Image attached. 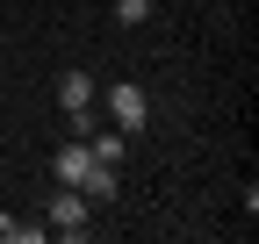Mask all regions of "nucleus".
Listing matches in <instances>:
<instances>
[{
  "mask_svg": "<svg viewBox=\"0 0 259 244\" xmlns=\"http://www.w3.org/2000/svg\"><path fill=\"white\" fill-rule=\"evenodd\" d=\"M115 187H122V165H101V158H94L87 179H79V194H87V201H115Z\"/></svg>",
  "mask_w": 259,
  "mask_h": 244,
  "instance_id": "20e7f679",
  "label": "nucleus"
},
{
  "mask_svg": "<svg viewBox=\"0 0 259 244\" xmlns=\"http://www.w3.org/2000/svg\"><path fill=\"white\" fill-rule=\"evenodd\" d=\"M36 237H51L44 223H15V216H0V244H36Z\"/></svg>",
  "mask_w": 259,
  "mask_h": 244,
  "instance_id": "39448f33",
  "label": "nucleus"
},
{
  "mask_svg": "<svg viewBox=\"0 0 259 244\" xmlns=\"http://www.w3.org/2000/svg\"><path fill=\"white\" fill-rule=\"evenodd\" d=\"M87 165H94V151H87V137H72V144H65L58 158H51V172H58V187H79V179H87Z\"/></svg>",
  "mask_w": 259,
  "mask_h": 244,
  "instance_id": "7ed1b4c3",
  "label": "nucleus"
},
{
  "mask_svg": "<svg viewBox=\"0 0 259 244\" xmlns=\"http://www.w3.org/2000/svg\"><path fill=\"white\" fill-rule=\"evenodd\" d=\"M144 15H151V0H115V22H122V29H137Z\"/></svg>",
  "mask_w": 259,
  "mask_h": 244,
  "instance_id": "423d86ee",
  "label": "nucleus"
},
{
  "mask_svg": "<svg viewBox=\"0 0 259 244\" xmlns=\"http://www.w3.org/2000/svg\"><path fill=\"white\" fill-rule=\"evenodd\" d=\"M94 101L115 115V130H122V137H137L144 122H151V94H144L137 79H122V86H108V94H94Z\"/></svg>",
  "mask_w": 259,
  "mask_h": 244,
  "instance_id": "f03ea898",
  "label": "nucleus"
},
{
  "mask_svg": "<svg viewBox=\"0 0 259 244\" xmlns=\"http://www.w3.org/2000/svg\"><path fill=\"white\" fill-rule=\"evenodd\" d=\"M44 230H51V237H65V244H79V237L94 230V201H87L79 187H58V194H51V208H44Z\"/></svg>",
  "mask_w": 259,
  "mask_h": 244,
  "instance_id": "f257e3e1",
  "label": "nucleus"
}]
</instances>
